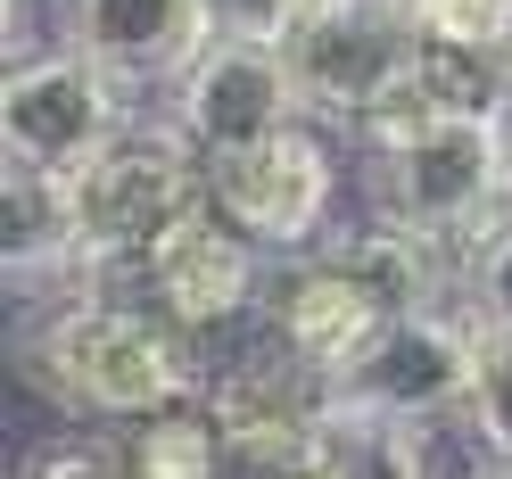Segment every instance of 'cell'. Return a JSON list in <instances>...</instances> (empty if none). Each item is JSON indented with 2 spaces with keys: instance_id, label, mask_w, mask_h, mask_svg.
Here are the masks:
<instances>
[{
  "instance_id": "6da1fadb",
  "label": "cell",
  "mask_w": 512,
  "mask_h": 479,
  "mask_svg": "<svg viewBox=\"0 0 512 479\" xmlns=\"http://www.w3.org/2000/svg\"><path fill=\"white\" fill-rule=\"evenodd\" d=\"M25 380L75 422H149L166 405L207 397V356L182 323H166L149 298H116V290H83L58 298L17 347Z\"/></svg>"
},
{
  "instance_id": "7a4b0ae2",
  "label": "cell",
  "mask_w": 512,
  "mask_h": 479,
  "mask_svg": "<svg viewBox=\"0 0 512 479\" xmlns=\"http://www.w3.org/2000/svg\"><path fill=\"white\" fill-rule=\"evenodd\" d=\"M364 166V207L372 223H389V232H413L430 248H463L504 223V157H496V124L488 116H438L422 91H397V100H380L356 133H347Z\"/></svg>"
},
{
  "instance_id": "3957f363",
  "label": "cell",
  "mask_w": 512,
  "mask_h": 479,
  "mask_svg": "<svg viewBox=\"0 0 512 479\" xmlns=\"http://www.w3.org/2000/svg\"><path fill=\"white\" fill-rule=\"evenodd\" d=\"M75 182V223H83V273L116 281L133 273L190 207H207V157L190 149L166 116H141L124 141H108Z\"/></svg>"
},
{
  "instance_id": "277c9868",
  "label": "cell",
  "mask_w": 512,
  "mask_h": 479,
  "mask_svg": "<svg viewBox=\"0 0 512 479\" xmlns=\"http://www.w3.org/2000/svg\"><path fill=\"white\" fill-rule=\"evenodd\" d=\"M298 75L306 124L323 133H356V124L397 100L413 83V58H422V25H413L405 0H314L281 42Z\"/></svg>"
},
{
  "instance_id": "5b68a950",
  "label": "cell",
  "mask_w": 512,
  "mask_h": 479,
  "mask_svg": "<svg viewBox=\"0 0 512 479\" xmlns=\"http://www.w3.org/2000/svg\"><path fill=\"white\" fill-rule=\"evenodd\" d=\"M141 124L133 91L108 67H91L83 50H34L17 58L0 83V149L9 166H42V174H83L108 141H124Z\"/></svg>"
},
{
  "instance_id": "8992f818",
  "label": "cell",
  "mask_w": 512,
  "mask_h": 479,
  "mask_svg": "<svg viewBox=\"0 0 512 479\" xmlns=\"http://www.w3.org/2000/svg\"><path fill=\"white\" fill-rule=\"evenodd\" d=\"M471 380H479V323L463 306H413L331 380V413L438 430V422H463Z\"/></svg>"
},
{
  "instance_id": "52a82bcc",
  "label": "cell",
  "mask_w": 512,
  "mask_h": 479,
  "mask_svg": "<svg viewBox=\"0 0 512 479\" xmlns=\"http://www.w3.org/2000/svg\"><path fill=\"white\" fill-rule=\"evenodd\" d=\"M207 199L232 215L273 265L314 257L323 232H331V207H339V149H331L323 124H290V133H273L256 149L215 157Z\"/></svg>"
},
{
  "instance_id": "ba28073f",
  "label": "cell",
  "mask_w": 512,
  "mask_h": 479,
  "mask_svg": "<svg viewBox=\"0 0 512 479\" xmlns=\"http://www.w3.org/2000/svg\"><path fill=\"white\" fill-rule=\"evenodd\" d=\"M166 124L215 166L232 149H256V141L306 124V100H298L281 42H207L182 67V83L166 91Z\"/></svg>"
},
{
  "instance_id": "9c48e42d",
  "label": "cell",
  "mask_w": 512,
  "mask_h": 479,
  "mask_svg": "<svg viewBox=\"0 0 512 479\" xmlns=\"http://www.w3.org/2000/svg\"><path fill=\"white\" fill-rule=\"evenodd\" d=\"M265 265L273 257L207 199V207H190L124 281H133V298H149L166 323H182L190 339H207V331H232L240 314L265 298Z\"/></svg>"
},
{
  "instance_id": "30bf717a",
  "label": "cell",
  "mask_w": 512,
  "mask_h": 479,
  "mask_svg": "<svg viewBox=\"0 0 512 479\" xmlns=\"http://www.w3.org/2000/svg\"><path fill=\"white\" fill-rule=\"evenodd\" d=\"M389 323H397V306L356 273L347 248L290 257V265L265 281V331H273V347H290L314 380H339Z\"/></svg>"
},
{
  "instance_id": "8fae6325",
  "label": "cell",
  "mask_w": 512,
  "mask_h": 479,
  "mask_svg": "<svg viewBox=\"0 0 512 479\" xmlns=\"http://www.w3.org/2000/svg\"><path fill=\"white\" fill-rule=\"evenodd\" d=\"M58 42L108 67L124 91H174L182 67L207 50L199 0H67Z\"/></svg>"
},
{
  "instance_id": "7c38bea8",
  "label": "cell",
  "mask_w": 512,
  "mask_h": 479,
  "mask_svg": "<svg viewBox=\"0 0 512 479\" xmlns=\"http://www.w3.org/2000/svg\"><path fill=\"white\" fill-rule=\"evenodd\" d=\"M116 455H124L133 479H232L223 430H215V413H207L199 397L149 413V422H124V430H116Z\"/></svg>"
},
{
  "instance_id": "4fadbf2b",
  "label": "cell",
  "mask_w": 512,
  "mask_h": 479,
  "mask_svg": "<svg viewBox=\"0 0 512 479\" xmlns=\"http://www.w3.org/2000/svg\"><path fill=\"white\" fill-rule=\"evenodd\" d=\"M463 430L496 471H512V331H479V380H471Z\"/></svg>"
},
{
  "instance_id": "5bb4252c",
  "label": "cell",
  "mask_w": 512,
  "mask_h": 479,
  "mask_svg": "<svg viewBox=\"0 0 512 479\" xmlns=\"http://www.w3.org/2000/svg\"><path fill=\"white\" fill-rule=\"evenodd\" d=\"M463 314L479 331H512V215L471 240V257H463Z\"/></svg>"
},
{
  "instance_id": "9a60e30c",
  "label": "cell",
  "mask_w": 512,
  "mask_h": 479,
  "mask_svg": "<svg viewBox=\"0 0 512 479\" xmlns=\"http://www.w3.org/2000/svg\"><path fill=\"white\" fill-rule=\"evenodd\" d=\"M413 25L430 42H463V50H504L512 58V0H405Z\"/></svg>"
},
{
  "instance_id": "2e32d148",
  "label": "cell",
  "mask_w": 512,
  "mask_h": 479,
  "mask_svg": "<svg viewBox=\"0 0 512 479\" xmlns=\"http://www.w3.org/2000/svg\"><path fill=\"white\" fill-rule=\"evenodd\" d=\"M314 0H199L207 42H290V25Z\"/></svg>"
},
{
  "instance_id": "e0dca14e",
  "label": "cell",
  "mask_w": 512,
  "mask_h": 479,
  "mask_svg": "<svg viewBox=\"0 0 512 479\" xmlns=\"http://www.w3.org/2000/svg\"><path fill=\"white\" fill-rule=\"evenodd\" d=\"M25 479H133V471H124L116 438H67V446H50V455H34Z\"/></svg>"
},
{
  "instance_id": "ac0fdd59",
  "label": "cell",
  "mask_w": 512,
  "mask_h": 479,
  "mask_svg": "<svg viewBox=\"0 0 512 479\" xmlns=\"http://www.w3.org/2000/svg\"><path fill=\"white\" fill-rule=\"evenodd\" d=\"M496 157H504V182H512V83H504V100H496Z\"/></svg>"
},
{
  "instance_id": "d6986e66",
  "label": "cell",
  "mask_w": 512,
  "mask_h": 479,
  "mask_svg": "<svg viewBox=\"0 0 512 479\" xmlns=\"http://www.w3.org/2000/svg\"><path fill=\"white\" fill-rule=\"evenodd\" d=\"M488 479H512V471H488Z\"/></svg>"
}]
</instances>
